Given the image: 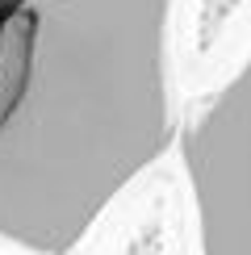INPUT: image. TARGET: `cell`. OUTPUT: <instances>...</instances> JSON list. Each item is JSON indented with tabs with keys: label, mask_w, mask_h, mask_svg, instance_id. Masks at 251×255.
I'll return each mask as SVG.
<instances>
[{
	"label": "cell",
	"mask_w": 251,
	"mask_h": 255,
	"mask_svg": "<svg viewBox=\"0 0 251 255\" xmlns=\"http://www.w3.org/2000/svg\"><path fill=\"white\" fill-rule=\"evenodd\" d=\"M172 0L0 13V243L71 255L155 163L172 118Z\"/></svg>",
	"instance_id": "6da1fadb"
},
{
	"label": "cell",
	"mask_w": 251,
	"mask_h": 255,
	"mask_svg": "<svg viewBox=\"0 0 251 255\" xmlns=\"http://www.w3.org/2000/svg\"><path fill=\"white\" fill-rule=\"evenodd\" d=\"M197 255H251V59L184 126Z\"/></svg>",
	"instance_id": "7a4b0ae2"
}]
</instances>
